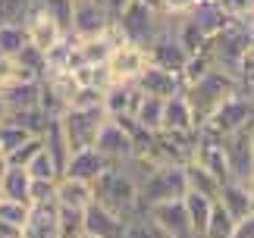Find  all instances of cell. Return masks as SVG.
<instances>
[{
  "instance_id": "obj_27",
  "label": "cell",
  "mask_w": 254,
  "mask_h": 238,
  "mask_svg": "<svg viewBox=\"0 0 254 238\" xmlns=\"http://www.w3.org/2000/svg\"><path fill=\"white\" fill-rule=\"evenodd\" d=\"M182 170H185V185H189L191 191H201V194H207V197H213V201H217V191H220L217 176H210L201 163H194V160H189Z\"/></svg>"
},
{
  "instance_id": "obj_43",
  "label": "cell",
  "mask_w": 254,
  "mask_h": 238,
  "mask_svg": "<svg viewBox=\"0 0 254 238\" xmlns=\"http://www.w3.org/2000/svg\"><path fill=\"white\" fill-rule=\"evenodd\" d=\"M0 238H22V229L13 223H6V220H0Z\"/></svg>"
},
{
  "instance_id": "obj_2",
  "label": "cell",
  "mask_w": 254,
  "mask_h": 238,
  "mask_svg": "<svg viewBox=\"0 0 254 238\" xmlns=\"http://www.w3.org/2000/svg\"><path fill=\"white\" fill-rule=\"evenodd\" d=\"M236 91H239L236 75H229L226 69H210L204 78H198V82H191V85H185L182 94H185V101H189V107H191L194 125H201L204 119H207L229 94H236Z\"/></svg>"
},
{
  "instance_id": "obj_46",
  "label": "cell",
  "mask_w": 254,
  "mask_h": 238,
  "mask_svg": "<svg viewBox=\"0 0 254 238\" xmlns=\"http://www.w3.org/2000/svg\"><path fill=\"white\" fill-rule=\"evenodd\" d=\"M141 3H144V6H151V9H157V13H160V0H141Z\"/></svg>"
},
{
  "instance_id": "obj_1",
  "label": "cell",
  "mask_w": 254,
  "mask_h": 238,
  "mask_svg": "<svg viewBox=\"0 0 254 238\" xmlns=\"http://www.w3.org/2000/svg\"><path fill=\"white\" fill-rule=\"evenodd\" d=\"M91 188H94V201L107 207L110 213L123 216V220L138 207V182L126 166H107L91 182Z\"/></svg>"
},
{
  "instance_id": "obj_20",
  "label": "cell",
  "mask_w": 254,
  "mask_h": 238,
  "mask_svg": "<svg viewBox=\"0 0 254 238\" xmlns=\"http://www.w3.org/2000/svg\"><path fill=\"white\" fill-rule=\"evenodd\" d=\"M38 91H41V78H28V82H13L0 88V97L6 110H28V107H38Z\"/></svg>"
},
{
  "instance_id": "obj_34",
  "label": "cell",
  "mask_w": 254,
  "mask_h": 238,
  "mask_svg": "<svg viewBox=\"0 0 254 238\" xmlns=\"http://www.w3.org/2000/svg\"><path fill=\"white\" fill-rule=\"evenodd\" d=\"M13 60H16V63L22 66V69H28L32 75H38V78L44 75V51H38L35 44H28V41H25V44H22V51H19Z\"/></svg>"
},
{
  "instance_id": "obj_18",
  "label": "cell",
  "mask_w": 254,
  "mask_h": 238,
  "mask_svg": "<svg viewBox=\"0 0 254 238\" xmlns=\"http://www.w3.org/2000/svg\"><path fill=\"white\" fill-rule=\"evenodd\" d=\"M138 94L141 91H138V85H135V82H113L104 91L101 107H104L107 116H132L135 104H138Z\"/></svg>"
},
{
  "instance_id": "obj_14",
  "label": "cell",
  "mask_w": 254,
  "mask_h": 238,
  "mask_svg": "<svg viewBox=\"0 0 254 238\" xmlns=\"http://www.w3.org/2000/svg\"><path fill=\"white\" fill-rule=\"evenodd\" d=\"M82 223H85V235L94 238H123V216L110 213L107 207H101L97 201H91L82 210Z\"/></svg>"
},
{
  "instance_id": "obj_3",
  "label": "cell",
  "mask_w": 254,
  "mask_h": 238,
  "mask_svg": "<svg viewBox=\"0 0 254 238\" xmlns=\"http://www.w3.org/2000/svg\"><path fill=\"white\" fill-rule=\"evenodd\" d=\"M189 191L185 170L179 163H157L138 178V207H154L160 201H173Z\"/></svg>"
},
{
  "instance_id": "obj_8",
  "label": "cell",
  "mask_w": 254,
  "mask_h": 238,
  "mask_svg": "<svg viewBox=\"0 0 254 238\" xmlns=\"http://www.w3.org/2000/svg\"><path fill=\"white\" fill-rule=\"evenodd\" d=\"M107 69H110L113 82H135L144 66H148V54H144V47L138 44H129V41H120L110 47V54H107Z\"/></svg>"
},
{
  "instance_id": "obj_48",
  "label": "cell",
  "mask_w": 254,
  "mask_h": 238,
  "mask_svg": "<svg viewBox=\"0 0 254 238\" xmlns=\"http://www.w3.org/2000/svg\"><path fill=\"white\" fill-rule=\"evenodd\" d=\"M248 135H251V154H254V122H251V128H248Z\"/></svg>"
},
{
  "instance_id": "obj_49",
  "label": "cell",
  "mask_w": 254,
  "mask_h": 238,
  "mask_svg": "<svg viewBox=\"0 0 254 238\" xmlns=\"http://www.w3.org/2000/svg\"><path fill=\"white\" fill-rule=\"evenodd\" d=\"M79 238H94V235H79Z\"/></svg>"
},
{
  "instance_id": "obj_36",
  "label": "cell",
  "mask_w": 254,
  "mask_h": 238,
  "mask_svg": "<svg viewBox=\"0 0 254 238\" xmlns=\"http://www.w3.org/2000/svg\"><path fill=\"white\" fill-rule=\"evenodd\" d=\"M25 138H32V132H25L22 125H16V122H0V151H3V154H9L13 147H19Z\"/></svg>"
},
{
  "instance_id": "obj_17",
  "label": "cell",
  "mask_w": 254,
  "mask_h": 238,
  "mask_svg": "<svg viewBox=\"0 0 254 238\" xmlns=\"http://www.w3.org/2000/svg\"><path fill=\"white\" fill-rule=\"evenodd\" d=\"M217 204L232 216V220H242L245 213L254 210V201H251V194H248V185L239 182V178H226V182L220 185Z\"/></svg>"
},
{
  "instance_id": "obj_51",
  "label": "cell",
  "mask_w": 254,
  "mask_h": 238,
  "mask_svg": "<svg viewBox=\"0 0 254 238\" xmlns=\"http://www.w3.org/2000/svg\"><path fill=\"white\" fill-rule=\"evenodd\" d=\"M251 3H254V0H251Z\"/></svg>"
},
{
  "instance_id": "obj_19",
  "label": "cell",
  "mask_w": 254,
  "mask_h": 238,
  "mask_svg": "<svg viewBox=\"0 0 254 238\" xmlns=\"http://www.w3.org/2000/svg\"><path fill=\"white\" fill-rule=\"evenodd\" d=\"M160 128H170V132H194V128H198L185 94H173V97L163 101V122H160Z\"/></svg>"
},
{
  "instance_id": "obj_10",
  "label": "cell",
  "mask_w": 254,
  "mask_h": 238,
  "mask_svg": "<svg viewBox=\"0 0 254 238\" xmlns=\"http://www.w3.org/2000/svg\"><path fill=\"white\" fill-rule=\"evenodd\" d=\"M113 19L107 16V9L101 6V0H75L72 3V22L69 32L75 38H97L110 28Z\"/></svg>"
},
{
  "instance_id": "obj_44",
  "label": "cell",
  "mask_w": 254,
  "mask_h": 238,
  "mask_svg": "<svg viewBox=\"0 0 254 238\" xmlns=\"http://www.w3.org/2000/svg\"><path fill=\"white\" fill-rule=\"evenodd\" d=\"M6 166H9V160H6V154H3V151H0V176H3V173H6Z\"/></svg>"
},
{
  "instance_id": "obj_4",
  "label": "cell",
  "mask_w": 254,
  "mask_h": 238,
  "mask_svg": "<svg viewBox=\"0 0 254 238\" xmlns=\"http://www.w3.org/2000/svg\"><path fill=\"white\" fill-rule=\"evenodd\" d=\"M135 132H138V125H135L132 116H107L91 147L110 166H123L132 157V135Z\"/></svg>"
},
{
  "instance_id": "obj_40",
  "label": "cell",
  "mask_w": 254,
  "mask_h": 238,
  "mask_svg": "<svg viewBox=\"0 0 254 238\" xmlns=\"http://www.w3.org/2000/svg\"><path fill=\"white\" fill-rule=\"evenodd\" d=\"M198 6V0H160V16L167 19H182Z\"/></svg>"
},
{
  "instance_id": "obj_42",
  "label": "cell",
  "mask_w": 254,
  "mask_h": 238,
  "mask_svg": "<svg viewBox=\"0 0 254 238\" xmlns=\"http://www.w3.org/2000/svg\"><path fill=\"white\" fill-rule=\"evenodd\" d=\"M129 3H132V0H101V6L107 9V16H110V19H116V16H120Z\"/></svg>"
},
{
  "instance_id": "obj_37",
  "label": "cell",
  "mask_w": 254,
  "mask_h": 238,
  "mask_svg": "<svg viewBox=\"0 0 254 238\" xmlns=\"http://www.w3.org/2000/svg\"><path fill=\"white\" fill-rule=\"evenodd\" d=\"M0 220H6V223H13L22 229L25 220H28V204L22 201H9V197H0Z\"/></svg>"
},
{
  "instance_id": "obj_21",
  "label": "cell",
  "mask_w": 254,
  "mask_h": 238,
  "mask_svg": "<svg viewBox=\"0 0 254 238\" xmlns=\"http://www.w3.org/2000/svg\"><path fill=\"white\" fill-rule=\"evenodd\" d=\"M41 147H44L47 157H51V160L60 166V173H63L66 160H69V141H66V135H63L60 116L47 119V125H44V132H41Z\"/></svg>"
},
{
  "instance_id": "obj_6",
  "label": "cell",
  "mask_w": 254,
  "mask_h": 238,
  "mask_svg": "<svg viewBox=\"0 0 254 238\" xmlns=\"http://www.w3.org/2000/svg\"><path fill=\"white\" fill-rule=\"evenodd\" d=\"M248 122H254V94H248V91H242V88H239L236 94H229L217 110L204 119L201 128H207V132L226 138V135H232L236 128L248 125Z\"/></svg>"
},
{
  "instance_id": "obj_12",
  "label": "cell",
  "mask_w": 254,
  "mask_h": 238,
  "mask_svg": "<svg viewBox=\"0 0 254 238\" xmlns=\"http://www.w3.org/2000/svg\"><path fill=\"white\" fill-rule=\"evenodd\" d=\"M141 94H154V97H173V94H182L185 91V82H182V72H173V69H160V66H144V72L135 78Z\"/></svg>"
},
{
  "instance_id": "obj_32",
  "label": "cell",
  "mask_w": 254,
  "mask_h": 238,
  "mask_svg": "<svg viewBox=\"0 0 254 238\" xmlns=\"http://www.w3.org/2000/svg\"><path fill=\"white\" fill-rule=\"evenodd\" d=\"M35 0H0V25H22Z\"/></svg>"
},
{
  "instance_id": "obj_28",
  "label": "cell",
  "mask_w": 254,
  "mask_h": 238,
  "mask_svg": "<svg viewBox=\"0 0 254 238\" xmlns=\"http://www.w3.org/2000/svg\"><path fill=\"white\" fill-rule=\"evenodd\" d=\"M79 235H85L82 210H72V207L57 204V238H79Z\"/></svg>"
},
{
  "instance_id": "obj_31",
  "label": "cell",
  "mask_w": 254,
  "mask_h": 238,
  "mask_svg": "<svg viewBox=\"0 0 254 238\" xmlns=\"http://www.w3.org/2000/svg\"><path fill=\"white\" fill-rule=\"evenodd\" d=\"M232 226H236V220L223 210V207L213 201V210H210V220H207V229H204L201 238H229L232 235Z\"/></svg>"
},
{
  "instance_id": "obj_5",
  "label": "cell",
  "mask_w": 254,
  "mask_h": 238,
  "mask_svg": "<svg viewBox=\"0 0 254 238\" xmlns=\"http://www.w3.org/2000/svg\"><path fill=\"white\" fill-rule=\"evenodd\" d=\"M163 22H167V19H163L157 9L144 6L141 0H132V3L113 19V25L120 28V35H123L129 44H138V47H148L154 38L160 35Z\"/></svg>"
},
{
  "instance_id": "obj_38",
  "label": "cell",
  "mask_w": 254,
  "mask_h": 238,
  "mask_svg": "<svg viewBox=\"0 0 254 238\" xmlns=\"http://www.w3.org/2000/svg\"><path fill=\"white\" fill-rule=\"evenodd\" d=\"M217 3V9L223 16H229V19H236V22H242V19H248L254 13V3L251 0H213Z\"/></svg>"
},
{
  "instance_id": "obj_41",
  "label": "cell",
  "mask_w": 254,
  "mask_h": 238,
  "mask_svg": "<svg viewBox=\"0 0 254 238\" xmlns=\"http://www.w3.org/2000/svg\"><path fill=\"white\" fill-rule=\"evenodd\" d=\"M229 238H254V210L245 213L242 220H236V226H232V235Z\"/></svg>"
},
{
  "instance_id": "obj_30",
  "label": "cell",
  "mask_w": 254,
  "mask_h": 238,
  "mask_svg": "<svg viewBox=\"0 0 254 238\" xmlns=\"http://www.w3.org/2000/svg\"><path fill=\"white\" fill-rule=\"evenodd\" d=\"M72 3L75 0H35L38 9H44L47 16L54 19L63 32H69V22H72Z\"/></svg>"
},
{
  "instance_id": "obj_24",
  "label": "cell",
  "mask_w": 254,
  "mask_h": 238,
  "mask_svg": "<svg viewBox=\"0 0 254 238\" xmlns=\"http://www.w3.org/2000/svg\"><path fill=\"white\" fill-rule=\"evenodd\" d=\"M135 125L144 128V132H160V122H163V97H154V94H138V104L132 110Z\"/></svg>"
},
{
  "instance_id": "obj_11",
  "label": "cell",
  "mask_w": 254,
  "mask_h": 238,
  "mask_svg": "<svg viewBox=\"0 0 254 238\" xmlns=\"http://www.w3.org/2000/svg\"><path fill=\"white\" fill-rule=\"evenodd\" d=\"M148 213L154 216V223H157L170 238H194L182 197H173V201H160V204H154V207H148Z\"/></svg>"
},
{
  "instance_id": "obj_22",
  "label": "cell",
  "mask_w": 254,
  "mask_h": 238,
  "mask_svg": "<svg viewBox=\"0 0 254 238\" xmlns=\"http://www.w3.org/2000/svg\"><path fill=\"white\" fill-rule=\"evenodd\" d=\"M182 204H185V213H189V223H191V232L194 238H201L204 229H207V220H210V210H213V197L201 194V191H185L182 194Z\"/></svg>"
},
{
  "instance_id": "obj_45",
  "label": "cell",
  "mask_w": 254,
  "mask_h": 238,
  "mask_svg": "<svg viewBox=\"0 0 254 238\" xmlns=\"http://www.w3.org/2000/svg\"><path fill=\"white\" fill-rule=\"evenodd\" d=\"M245 185H248V194H251V201H254V173L245 178Z\"/></svg>"
},
{
  "instance_id": "obj_50",
  "label": "cell",
  "mask_w": 254,
  "mask_h": 238,
  "mask_svg": "<svg viewBox=\"0 0 254 238\" xmlns=\"http://www.w3.org/2000/svg\"><path fill=\"white\" fill-rule=\"evenodd\" d=\"M0 197H3V191H0Z\"/></svg>"
},
{
  "instance_id": "obj_13",
  "label": "cell",
  "mask_w": 254,
  "mask_h": 238,
  "mask_svg": "<svg viewBox=\"0 0 254 238\" xmlns=\"http://www.w3.org/2000/svg\"><path fill=\"white\" fill-rule=\"evenodd\" d=\"M22 28H25V38H28V44H35L38 51H47V47H54L60 38L66 35L60 25L54 22L51 16L44 13V9H38V6H32L28 9V16H25V22H22Z\"/></svg>"
},
{
  "instance_id": "obj_7",
  "label": "cell",
  "mask_w": 254,
  "mask_h": 238,
  "mask_svg": "<svg viewBox=\"0 0 254 238\" xmlns=\"http://www.w3.org/2000/svg\"><path fill=\"white\" fill-rule=\"evenodd\" d=\"M104 119H107L104 107H66L60 113V125H63L66 141H69V154L94 144Z\"/></svg>"
},
{
  "instance_id": "obj_39",
  "label": "cell",
  "mask_w": 254,
  "mask_h": 238,
  "mask_svg": "<svg viewBox=\"0 0 254 238\" xmlns=\"http://www.w3.org/2000/svg\"><path fill=\"white\" fill-rule=\"evenodd\" d=\"M54 185L57 182L32 178V185H28V207H32V204H51L54 201Z\"/></svg>"
},
{
  "instance_id": "obj_35",
  "label": "cell",
  "mask_w": 254,
  "mask_h": 238,
  "mask_svg": "<svg viewBox=\"0 0 254 238\" xmlns=\"http://www.w3.org/2000/svg\"><path fill=\"white\" fill-rule=\"evenodd\" d=\"M38 151H41V135H32V138H25L19 147H13V151L6 154V160H9V166H25Z\"/></svg>"
},
{
  "instance_id": "obj_9",
  "label": "cell",
  "mask_w": 254,
  "mask_h": 238,
  "mask_svg": "<svg viewBox=\"0 0 254 238\" xmlns=\"http://www.w3.org/2000/svg\"><path fill=\"white\" fill-rule=\"evenodd\" d=\"M248 128H251V122L223 138V154H226L229 178H239V182H245V178L254 173V154H251V135H248Z\"/></svg>"
},
{
  "instance_id": "obj_25",
  "label": "cell",
  "mask_w": 254,
  "mask_h": 238,
  "mask_svg": "<svg viewBox=\"0 0 254 238\" xmlns=\"http://www.w3.org/2000/svg\"><path fill=\"white\" fill-rule=\"evenodd\" d=\"M28 185H32V176L25 173V166H6V173L0 176V191L9 201L28 204Z\"/></svg>"
},
{
  "instance_id": "obj_23",
  "label": "cell",
  "mask_w": 254,
  "mask_h": 238,
  "mask_svg": "<svg viewBox=\"0 0 254 238\" xmlns=\"http://www.w3.org/2000/svg\"><path fill=\"white\" fill-rule=\"evenodd\" d=\"M123 238H170V235L154 223L148 207H135L123 223Z\"/></svg>"
},
{
  "instance_id": "obj_16",
  "label": "cell",
  "mask_w": 254,
  "mask_h": 238,
  "mask_svg": "<svg viewBox=\"0 0 254 238\" xmlns=\"http://www.w3.org/2000/svg\"><path fill=\"white\" fill-rule=\"evenodd\" d=\"M107 166H110V163H107L94 147H82V151H72L69 154V160H66V166H63V176L82 178V182H94Z\"/></svg>"
},
{
  "instance_id": "obj_26",
  "label": "cell",
  "mask_w": 254,
  "mask_h": 238,
  "mask_svg": "<svg viewBox=\"0 0 254 238\" xmlns=\"http://www.w3.org/2000/svg\"><path fill=\"white\" fill-rule=\"evenodd\" d=\"M75 85L79 88H97V91H107V88L113 85V75L110 69H107V63H85V66H75L69 69Z\"/></svg>"
},
{
  "instance_id": "obj_47",
  "label": "cell",
  "mask_w": 254,
  "mask_h": 238,
  "mask_svg": "<svg viewBox=\"0 0 254 238\" xmlns=\"http://www.w3.org/2000/svg\"><path fill=\"white\" fill-rule=\"evenodd\" d=\"M3 116H6V104H3V97H0V122H3Z\"/></svg>"
},
{
  "instance_id": "obj_15",
  "label": "cell",
  "mask_w": 254,
  "mask_h": 238,
  "mask_svg": "<svg viewBox=\"0 0 254 238\" xmlns=\"http://www.w3.org/2000/svg\"><path fill=\"white\" fill-rule=\"evenodd\" d=\"M54 201L60 204V207L85 210V207L94 201V188H91V182H82V178L60 176V178H57V185H54Z\"/></svg>"
},
{
  "instance_id": "obj_33",
  "label": "cell",
  "mask_w": 254,
  "mask_h": 238,
  "mask_svg": "<svg viewBox=\"0 0 254 238\" xmlns=\"http://www.w3.org/2000/svg\"><path fill=\"white\" fill-rule=\"evenodd\" d=\"M28 41L22 25H0V57H16Z\"/></svg>"
},
{
  "instance_id": "obj_29",
  "label": "cell",
  "mask_w": 254,
  "mask_h": 238,
  "mask_svg": "<svg viewBox=\"0 0 254 238\" xmlns=\"http://www.w3.org/2000/svg\"><path fill=\"white\" fill-rule=\"evenodd\" d=\"M25 173L32 176V178H44V182H57V178L63 176V173H60V166H57L51 157H47L44 147H41V151H38L32 160L25 163Z\"/></svg>"
}]
</instances>
